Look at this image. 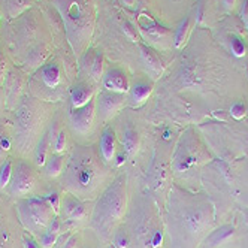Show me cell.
<instances>
[{
    "label": "cell",
    "mask_w": 248,
    "mask_h": 248,
    "mask_svg": "<svg viewBox=\"0 0 248 248\" xmlns=\"http://www.w3.org/2000/svg\"><path fill=\"white\" fill-rule=\"evenodd\" d=\"M108 169L92 147H75L70 153L62 184L66 193L81 201L94 199L108 181Z\"/></svg>",
    "instance_id": "6da1fadb"
},
{
    "label": "cell",
    "mask_w": 248,
    "mask_h": 248,
    "mask_svg": "<svg viewBox=\"0 0 248 248\" xmlns=\"http://www.w3.org/2000/svg\"><path fill=\"white\" fill-rule=\"evenodd\" d=\"M64 24L66 38L75 54H82L92 39L96 23L94 0H51Z\"/></svg>",
    "instance_id": "7a4b0ae2"
},
{
    "label": "cell",
    "mask_w": 248,
    "mask_h": 248,
    "mask_svg": "<svg viewBox=\"0 0 248 248\" xmlns=\"http://www.w3.org/2000/svg\"><path fill=\"white\" fill-rule=\"evenodd\" d=\"M126 203H127L126 176L118 175L103 190L97 203L93 208L90 227L94 230L100 239L108 241L112 236L115 226L124 217Z\"/></svg>",
    "instance_id": "3957f363"
},
{
    "label": "cell",
    "mask_w": 248,
    "mask_h": 248,
    "mask_svg": "<svg viewBox=\"0 0 248 248\" xmlns=\"http://www.w3.org/2000/svg\"><path fill=\"white\" fill-rule=\"evenodd\" d=\"M48 117V106L38 99H24L15 112V130L12 142L20 154L34 151L39 138L42 136L44 123Z\"/></svg>",
    "instance_id": "277c9868"
},
{
    "label": "cell",
    "mask_w": 248,
    "mask_h": 248,
    "mask_svg": "<svg viewBox=\"0 0 248 248\" xmlns=\"http://www.w3.org/2000/svg\"><path fill=\"white\" fill-rule=\"evenodd\" d=\"M18 216L24 227L33 235H42L57 214L46 198H24L18 202Z\"/></svg>",
    "instance_id": "5b68a950"
},
{
    "label": "cell",
    "mask_w": 248,
    "mask_h": 248,
    "mask_svg": "<svg viewBox=\"0 0 248 248\" xmlns=\"http://www.w3.org/2000/svg\"><path fill=\"white\" fill-rule=\"evenodd\" d=\"M36 183L38 175L33 165L26 160H18L12 170V178L9 184L11 196L18 199L29 198V194H31L33 190L36 188Z\"/></svg>",
    "instance_id": "8992f818"
},
{
    "label": "cell",
    "mask_w": 248,
    "mask_h": 248,
    "mask_svg": "<svg viewBox=\"0 0 248 248\" xmlns=\"http://www.w3.org/2000/svg\"><path fill=\"white\" fill-rule=\"evenodd\" d=\"M96 112V102L90 100L81 108H70L69 109V124L72 130L78 135H87L90 132Z\"/></svg>",
    "instance_id": "52a82bcc"
},
{
    "label": "cell",
    "mask_w": 248,
    "mask_h": 248,
    "mask_svg": "<svg viewBox=\"0 0 248 248\" xmlns=\"http://www.w3.org/2000/svg\"><path fill=\"white\" fill-rule=\"evenodd\" d=\"M60 208L63 217L69 221H84L88 217L87 201H81L70 193L64 194Z\"/></svg>",
    "instance_id": "ba28073f"
},
{
    "label": "cell",
    "mask_w": 248,
    "mask_h": 248,
    "mask_svg": "<svg viewBox=\"0 0 248 248\" xmlns=\"http://www.w3.org/2000/svg\"><path fill=\"white\" fill-rule=\"evenodd\" d=\"M124 93H114V92H103L97 97V111L99 117L103 120H108L115 115L124 106Z\"/></svg>",
    "instance_id": "9c48e42d"
},
{
    "label": "cell",
    "mask_w": 248,
    "mask_h": 248,
    "mask_svg": "<svg viewBox=\"0 0 248 248\" xmlns=\"http://www.w3.org/2000/svg\"><path fill=\"white\" fill-rule=\"evenodd\" d=\"M102 84L105 90L114 92V93H126L129 92V81L127 75L120 67H109L106 70V74L102 78Z\"/></svg>",
    "instance_id": "30bf717a"
},
{
    "label": "cell",
    "mask_w": 248,
    "mask_h": 248,
    "mask_svg": "<svg viewBox=\"0 0 248 248\" xmlns=\"http://www.w3.org/2000/svg\"><path fill=\"white\" fill-rule=\"evenodd\" d=\"M57 123H51L48 129L42 133L39 138L36 148H34V163L38 166H45L48 157H49V148L52 147V139L57 135Z\"/></svg>",
    "instance_id": "8fae6325"
},
{
    "label": "cell",
    "mask_w": 248,
    "mask_h": 248,
    "mask_svg": "<svg viewBox=\"0 0 248 248\" xmlns=\"http://www.w3.org/2000/svg\"><path fill=\"white\" fill-rule=\"evenodd\" d=\"M94 88L92 84L85 81H81L75 84L70 90V108H81V106L87 105L90 100H93Z\"/></svg>",
    "instance_id": "7c38bea8"
},
{
    "label": "cell",
    "mask_w": 248,
    "mask_h": 248,
    "mask_svg": "<svg viewBox=\"0 0 248 248\" xmlns=\"http://www.w3.org/2000/svg\"><path fill=\"white\" fill-rule=\"evenodd\" d=\"M39 74H41V79L46 88L54 90V88H57L62 84V69L56 62L45 63L41 67Z\"/></svg>",
    "instance_id": "4fadbf2b"
},
{
    "label": "cell",
    "mask_w": 248,
    "mask_h": 248,
    "mask_svg": "<svg viewBox=\"0 0 248 248\" xmlns=\"http://www.w3.org/2000/svg\"><path fill=\"white\" fill-rule=\"evenodd\" d=\"M99 151L105 163H111L115 157V133L112 129H105L100 140H99Z\"/></svg>",
    "instance_id": "5bb4252c"
},
{
    "label": "cell",
    "mask_w": 248,
    "mask_h": 248,
    "mask_svg": "<svg viewBox=\"0 0 248 248\" xmlns=\"http://www.w3.org/2000/svg\"><path fill=\"white\" fill-rule=\"evenodd\" d=\"M138 26H139V29H140V31H142L145 36H148L150 39H153V41H155V39H158V38H163L165 34L168 33L166 31V29H163L162 26H158L150 15H145V14H142V15H139V18H138Z\"/></svg>",
    "instance_id": "9a60e30c"
},
{
    "label": "cell",
    "mask_w": 248,
    "mask_h": 248,
    "mask_svg": "<svg viewBox=\"0 0 248 248\" xmlns=\"http://www.w3.org/2000/svg\"><path fill=\"white\" fill-rule=\"evenodd\" d=\"M140 56H142V62L145 63L148 72H151L154 78H157L158 74H162V62L151 48L142 45L140 46Z\"/></svg>",
    "instance_id": "2e32d148"
},
{
    "label": "cell",
    "mask_w": 248,
    "mask_h": 248,
    "mask_svg": "<svg viewBox=\"0 0 248 248\" xmlns=\"http://www.w3.org/2000/svg\"><path fill=\"white\" fill-rule=\"evenodd\" d=\"M64 165H66V158L63 154H56L52 153L48 160L45 163V173L49 178H57L63 173V169H64Z\"/></svg>",
    "instance_id": "e0dca14e"
},
{
    "label": "cell",
    "mask_w": 248,
    "mask_h": 248,
    "mask_svg": "<svg viewBox=\"0 0 248 248\" xmlns=\"http://www.w3.org/2000/svg\"><path fill=\"white\" fill-rule=\"evenodd\" d=\"M151 94V85L147 82H136L132 88H130V102L132 105H140L144 103L148 96Z\"/></svg>",
    "instance_id": "ac0fdd59"
},
{
    "label": "cell",
    "mask_w": 248,
    "mask_h": 248,
    "mask_svg": "<svg viewBox=\"0 0 248 248\" xmlns=\"http://www.w3.org/2000/svg\"><path fill=\"white\" fill-rule=\"evenodd\" d=\"M123 148L127 153V155H135L136 150L139 147V136L136 133V130H133L132 127H127L123 132Z\"/></svg>",
    "instance_id": "d6986e66"
},
{
    "label": "cell",
    "mask_w": 248,
    "mask_h": 248,
    "mask_svg": "<svg viewBox=\"0 0 248 248\" xmlns=\"http://www.w3.org/2000/svg\"><path fill=\"white\" fill-rule=\"evenodd\" d=\"M11 147H12V136L9 135L5 124L0 121V165L6 160L5 154L11 150Z\"/></svg>",
    "instance_id": "ffe728a7"
},
{
    "label": "cell",
    "mask_w": 248,
    "mask_h": 248,
    "mask_svg": "<svg viewBox=\"0 0 248 248\" xmlns=\"http://www.w3.org/2000/svg\"><path fill=\"white\" fill-rule=\"evenodd\" d=\"M232 235H233V227L232 226H223L208 238V242L212 247H216V245H220V244H224L226 241H229V238Z\"/></svg>",
    "instance_id": "44dd1931"
},
{
    "label": "cell",
    "mask_w": 248,
    "mask_h": 248,
    "mask_svg": "<svg viewBox=\"0 0 248 248\" xmlns=\"http://www.w3.org/2000/svg\"><path fill=\"white\" fill-rule=\"evenodd\" d=\"M29 6V0H6V12L11 18L18 16Z\"/></svg>",
    "instance_id": "7402d4cb"
},
{
    "label": "cell",
    "mask_w": 248,
    "mask_h": 248,
    "mask_svg": "<svg viewBox=\"0 0 248 248\" xmlns=\"http://www.w3.org/2000/svg\"><path fill=\"white\" fill-rule=\"evenodd\" d=\"M12 162L9 160V158H6V160L0 165V188H6L9 184H11V178H12Z\"/></svg>",
    "instance_id": "603a6c76"
},
{
    "label": "cell",
    "mask_w": 248,
    "mask_h": 248,
    "mask_svg": "<svg viewBox=\"0 0 248 248\" xmlns=\"http://www.w3.org/2000/svg\"><path fill=\"white\" fill-rule=\"evenodd\" d=\"M90 72H92V77L94 81H100L103 78V54H102V51L96 52Z\"/></svg>",
    "instance_id": "cb8c5ba5"
},
{
    "label": "cell",
    "mask_w": 248,
    "mask_h": 248,
    "mask_svg": "<svg viewBox=\"0 0 248 248\" xmlns=\"http://www.w3.org/2000/svg\"><path fill=\"white\" fill-rule=\"evenodd\" d=\"M66 150V132L64 130H60L56 138L52 139V151L56 154H63Z\"/></svg>",
    "instance_id": "d4e9b609"
},
{
    "label": "cell",
    "mask_w": 248,
    "mask_h": 248,
    "mask_svg": "<svg viewBox=\"0 0 248 248\" xmlns=\"http://www.w3.org/2000/svg\"><path fill=\"white\" fill-rule=\"evenodd\" d=\"M5 79H6V59L0 52V106L3 105V97H5V90H3Z\"/></svg>",
    "instance_id": "484cf974"
},
{
    "label": "cell",
    "mask_w": 248,
    "mask_h": 248,
    "mask_svg": "<svg viewBox=\"0 0 248 248\" xmlns=\"http://www.w3.org/2000/svg\"><path fill=\"white\" fill-rule=\"evenodd\" d=\"M57 238H59L57 233H52V232L45 230V232L41 235V247L42 248H52L57 244Z\"/></svg>",
    "instance_id": "4316f807"
},
{
    "label": "cell",
    "mask_w": 248,
    "mask_h": 248,
    "mask_svg": "<svg viewBox=\"0 0 248 248\" xmlns=\"http://www.w3.org/2000/svg\"><path fill=\"white\" fill-rule=\"evenodd\" d=\"M46 201H48L49 206L52 208V211H54L56 214H59V212H60V205H62L60 194L57 191H52V193H49L48 196H46Z\"/></svg>",
    "instance_id": "83f0119b"
},
{
    "label": "cell",
    "mask_w": 248,
    "mask_h": 248,
    "mask_svg": "<svg viewBox=\"0 0 248 248\" xmlns=\"http://www.w3.org/2000/svg\"><path fill=\"white\" fill-rule=\"evenodd\" d=\"M123 31H124V34H126V38H127L129 41H132V42H136V41H138L136 29H135V26H133L130 21L124 20V23H123Z\"/></svg>",
    "instance_id": "f1b7e54d"
},
{
    "label": "cell",
    "mask_w": 248,
    "mask_h": 248,
    "mask_svg": "<svg viewBox=\"0 0 248 248\" xmlns=\"http://www.w3.org/2000/svg\"><path fill=\"white\" fill-rule=\"evenodd\" d=\"M230 46H232V52H233L235 56L241 57V56L245 54V45H244V42L239 38L232 36V41H230Z\"/></svg>",
    "instance_id": "f546056e"
},
{
    "label": "cell",
    "mask_w": 248,
    "mask_h": 248,
    "mask_svg": "<svg viewBox=\"0 0 248 248\" xmlns=\"http://www.w3.org/2000/svg\"><path fill=\"white\" fill-rule=\"evenodd\" d=\"M187 31H188V21L183 23L181 27L178 29V31H176V36H175V45L176 46H180L184 42V39L187 36Z\"/></svg>",
    "instance_id": "4dcf8cb0"
},
{
    "label": "cell",
    "mask_w": 248,
    "mask_h": 248,
    "mask_svg": "<svg viewBox=\"0 0 248 248\" xmlns=\"http://www.w3.org/2000/svg\"><path fill=\"white\" fill-rule=\"evenodd\" d=\"M230 114H232V117H235L236 120H241L245 115V105L242 102L233 103L232 108H230Z\"/></svg>",
    "instance_id": "1f68e13d"
},
{
    "label": "cell",
    "mask_w": 248,
    "mask_h": 248,
    "mask_svg": "<svg viewBox=\"0 0 248 248\" xmlns=\"http://www.w3.org/2000/svg\"><path fill=\"white\" fill-rule=\"evenodd\" d=\"M23 245H24V248H39L38 242L34 241V238L27 232L23 233Z\"/></svg>",
    "instance_id": "d6a6232c"
},
{
    "label": "cell",
    "mask_w": 248,
    "mask_h": 248,
    "mask_svg": "<svg viewBox=\"0 0 248 248\" xmlns=\"http://www.w3.org/2000/svg\"><path fill=\"white\" fill-rule=\"evenodd\" d=\"M60 229H62V223H60V220H59V217L56 216L54 218L51 220V223H49V226H48V232H52V233H60Z\"/></svg>",
    "instance_id": "836d02e7"
},
{
    "label": "cell",
    "mask_w": 248,
    "mask_h": 248,
    "mask_svg": "<svg viewBox=\"0 0 248 248\" xmlns=\"http://www.w3.org/2000/svg\"><path fill=\"white\" fill-rule=\"evenodd\" d=\"M162 242H163V235L160 230H157V232H154L153 238H151V244L154 248H162Z\"/></svg>",
    "instance_id": "e575fe53"
},
{
    "label": "cell",
    "mask_w": 248,
    "mask_h": 248,
    "mask_svg": "<svg viewBox=\"0 0 248 248\" xmlns=\"http://www.w3.org/2000/svg\"><path fill=\"white\" fill-rule=\"evenodd\" d=\"M115 244H117V247H118V248H126V247H127V244H129V241H127V238L124 236L123 233H118V235H117V238H115Z\"/></svg>",
    "instance_id": "d590c367"
},
{
    "label": "cell",
    "mask_w": 248,
    "mask_h": 248,
    "mask_svg": "<svg viewBox=\"0 0 248 248\" xmlns=\"http://www.w3.org/2000/svg\"><path fill=\"white\" fill-rule=\"evenodd\" d=\"M114 158H115V160H117V162H115V165H117V166H121V165H123L124 162H126V158H127V153L123 150V151H121V153H120V154H118L117 157H114Z\"/></svg>",
    "instance_id": "8d00e7d4"
},
{
    "label": "cell",
    "mask_w": 248,
    "mask_h": 248,
    "mask_svg": "<svg viewBox=\"0 0 248 248\" xmlns=\"http://www.w3.org/2000/svg\"><path fill=\"white\" fill-rule=\"evenodd\" d=\"M124 2V5H127V6H132V5H135V2L136 0H123Z\"/></svg>",
    "instance_id": "74e56055"
},
{
    "label": "cell",
    "mask_w": 248,
    "mask_h": 248,
    "mask_svg": "<svg viewBox=\"0 0 248 248\" xmlns=\"http://www.w3.org/2000/svg\"><path fill=\"white\" fill-rule=\"evenodd\" d=\"M224 3H226L227 6H232V5H233V0H224Z\"/></svg>",
    "instance_id": "f35d334b"
}]
</instances>
